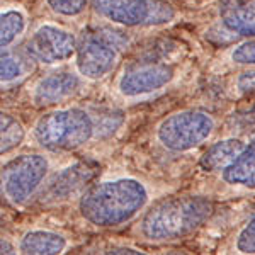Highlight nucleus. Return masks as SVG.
<instances>
[{"instance_id": "f257e3e1", "label": "nucleus", "mask_w": 255, "mask_h": 255, "mask_svg": "<svg viewBox=\"0 0 255 255\" xmlns=\"http://www.w3.org/2000/svg\"><path fill=\"white\" fill-rule=\"evenodd\" d=\"M150 201L145 184L133 177L102 180L80 194L79 211L87 223L99 228H118L133 221Z\"/></svg>"}, {"instance_id": "f03ea898", "label": "nucleus", "mask_w": 255, "mask_h": 255, "mask_svg": "<svg viewBox=\"0 0 255 255\" xmlns=\"http://www.w3.org/2000/svg\"><path fill=\"white\" fill-rule=\"evenodd\" d=\"M215 211L204 196H175L151 206L143 215L138 233L148 242L182 240L199 230Z\"/></svg>"}, {"instance_id": "7ed1b4c3", "label": "nucleus", "mask_w": 255, "mask_h": 255, "mask_svg": "<svg viewBox=\"0 0 255 255\" xmlns=\"http://www.w3.org/2000/svg\"><path fill=\"white\" fill-rule=\"evenodd\" d=\"M34 141L46 151L68 153L96 136V123L82 108H58L43 114L32 128Z\"/></svg>"}, {"instance_id": "20e7f679", "label": "nucleus", "mask_w": 255, "mask_h": 255, "mask_svg": "<svg viewBox=\"0 0 255 255\" xmlns=\"http://www.w3.org/2000/svg\"><path fill=\"white\" fill-rule=\"evenodd\" d=\"M126 41L121 32L111 29H89L77 39L75 67L85 80H102L113 73Z\"/></svg>"}, {"instance_id": "39448f33", "label": "nucleus", "mask_w": 255, "mask_h": 255, "mask_svg": "<svg viewBox=\"0 0 255 255\" xmlns=\"http://www.w3.org/2000/svg\"><path fill=\"white\" fill-rule=\"evenodd\" d=\"M94 12L123 27H160L174 22L177 10L165 0H90Z\"/></svg>"}, {"instance_id": "423d86ee", "label": "nucleus", "mask_w": 255, "mask_h": 255, "mask_svg": "<svg viewBox=\"0 0 255 255\" xmlns=\"http://www.w3.org/2000/svg\"><path fill=\"white\" fill-rule=\"evenodd\" d=\"M216 129L211 114L199 109H182L162 119L157 126V139L165 150L186 153L206 143Z\"/></svg>"}, {"instance_id": "0eeeda50", "label": "nucleus", "mask_w": 255, "mask_h": 255, "mask_svg": "<svg viewBox=\"0 0 255 255\" xmlns=\"http://www.w3.org/2000/svg\"><path fill=\"white\" fill-rule=\"evenodd\" d=\"M49 172V160L41 153H22L10 158L0 172V187L15 206L27 203L39 191Z\"/></svg>"}, {"instance_id": "6e6552de", "label": "nucleus", "mask_w": 255, "mask_h": 255, "mask_svg": "<svg viewBox=\"0 0 255 255\" xmlns=\"http://www.w3.org/2000/svg\"><path fill=\"white\" fill-rule=\"evenodd\" d=\"M77 48V36L58 24H41L26 43V53L36 63L55 67L72 60Z\"/></svg>"}, {"instance_id": "1a4fd4ad", "label": "nucleus", "mask_w": 255, "mask_h": 255, "mask_svg": "<svg viewBox=\"0 0 255 255\" xmlns=\"http://www.w3.org/2000/svg\"><path fill=\"white\" fill-rule=\"evenodd\" d=\"M175 79V68L162 61H138L123 70L118 92L125 99H138L165 89Z\"/></svg>"}, {"instance_id": "9d476101", "label": "nucleus", "mask_w": 255, "mask_h": 255, "mask_svg": "<svg viewBox=\"0 0 255 255\" xmlns=\"http://www.w3.org/2000/svg\"><path fill=\"white\" fill-rule=\"evenodd\" d=\"M94 174L96 168L87 162H79L63 168L44 186L41 192V203L60 204L73 199L75 196L80 197L87 184L94 179Z\"/></svg>"}, {"instance_id": "9b49d317", "label": "nucleus", "mask_w": 255, "mask_h": 255, "mask_svg": "<svg viewBox=\"0 0 255 255\" xmlns=\"http://www.w3.org/2000/svg\"><path fill=\"white\" fill-rule=\"evenodd\" d=\"M82 89V77L75 72L49 73L32 85L31 99L39 108H51L63 104L75 97Z\"/></svg>"}, {"instance_id": "f8f14e48", "label": "nucleus", "mask_w": 255, "mask_h": 255, "mask_svg": "<svg viewBox=\"0 0 255 255\" xmlns=\"http://www.w3.org/2000/svg\"><path fill=\"white\" fill-rule=\"evenodd\" d=\"M220 22L228 32L240 38H255V0H221Z\"/></svg>"}, {"instance_id": "ddd939ff", "label": "nucleus", "mask_w": 255, "mask_h": 255, "mask_svg": "<svg viewBox=\"0 0 255 255\" xmlns=\"http://www.w3.org/2000/svg\"><path fill=\"white\" fill-rule=\"evenodd\" d=\"M220 172L221 180L228 186L255 191V136Z\"/></svg>"}, {"instance_id": "4468645a", "label": "nucleus", "mask_w": 255, "mask_h": 255, "mask_svg": "<svg viewBox=\"0 0 255 255\" xmlns=\"http://www.w3.org/2000/svg\"><path fill=\"white\" fill-rule=\"evenodd\" d=\"M67 247L68 242L61 233L51 232V230H31L20 238L19 252L31 255H53L63 254Z\"/></svg>"}, {"instance_id": "2eb2a0df", "label": "nucleus", "mask_w": 255, "mask_h": 255, "mask_svg": "<svg viewBox=\"0 0 255 255\" xmlns=\"http://www.w3.org/2000/svg\"><path fill=\"white\" fill-rule=\"evenodd\" d=\"M32 70V60L26 51L14 48L0 49V84L10 85L24 80Z\"/></svg>"}, {"instance_id": "dca6fc26", "label": "nucleus", "mask_w": 255, "mask_h": 255, "mask_svg": "<svg viewBox=\"0 0 255 255\" xmlns=\"http://www.w3.org/2000/svg\"><path fill=\"white\" fill-rule=\"evenodd\" d=\"M245 143L240 138H225L213 143L199 158V168L204 172H220L228 165Z\"/></svg>"}, {"instance_id": "f3484780", "label": "nucleus", "mask_w": 255, "mask_h": 255, "mask_svg": "<svg viewBox=\"0 0 255 255\" xmlns=\"http://www.w3.org/2000/svg\"><path fill=\"white\" fill-rule=\"evenodd\" d=\"M26 139V128L20 119L0 109V157L14 153Z\"/></svg>"}, {"instance_id": "a211bd4d", "label": "nucleus", "mask_w": 255, "mask_h": 255, "mask_svg": "<svg viewBox=\"0 0 255 255\" xmlns=\"http://www.w3.org/2000/svg\"><path fill=\"white\" fill-rule=\"evenodd\" d=\"M27 29V17L20 9L0 10V49L9 48Z\"/></svg>"}, {"instance_id": "6ab92c4d", "label": "nucleus", "mask_w": 255, "mask_h": 255, "mask_svg": "<svg viewBox=\"0 0 255 255\" xmlns=\"http://www.w3.org/2000/svg\"><path fill=\"white\" fill-rule=\"evenodd\" d=\"M46 5L61 17H79L87 9L89 0H46Z\"/></svg>"}, {"instance_id": "aec40b11", "label": "nucleus", "mask_w": 255, "mask_h": 255, "mask_svg": "<svg viewBox=\"0 0 255 255\" xmlns=\"http://www.w3.org/2000/svg\"><path fill=\"white\" fill-rule=\"evenodd\" d=\"M230 125L235 131L242 134H254L255 136V104L249 106L247 109L238 111L230 119Z\"/></svg>"}, {"instance_id": "412c9836", "label": "nucleus", "mask_w": 255, "mask_h": 255, "mask_svg": "<svg viewBox=\"0 0 255 255\" xmlns=\"http://www.w3.org/2000/svg\"><path fill=\"white\" fill-rule=\"evenodd\" d=\"M235 249L238 254H255V215L238 232Z\"/></svg>"}, {"instance_id": "4be33fe9", "label": "nucleus", "mask_w": 255, "mask_h": 255, "mask_svg": "<svg viewBox=\"0 0 255 255\" xmlns=\"http://www.w3.org/2000/svg\"><path fill=\"white\" fill-rule=\"evenodd\" d=\"M230 58L235 65L255 67V38H249L244 43L237 44L230 53Z\"/></svg>"}, {"instance_id": "5701e85b", "label": "nucleus", "mask_w": 255, "mask_h": 255, "mask_svg": "<svg viewBox=\"0 0 255 255\" xmlns=\"http://www.w3.org/2000/svg\"><path fill=\"white\" fill-rule=\"evenodd\" d=\"M94 123H96V133L99 131V133H104V134H113L114 131L123 125V118H121V114L108 113L99 118V123L97 121H94Z\"/></svg>"}, {"instance_id": "b1692460", "label": "nucleus", "mask_w": 255, "mask_h": 255, "mask_svg": "<svg viewBox=\"0 0 255 255\" xmlns=\"http://www.w3.org/2000/svg\"><path fill=\"white\" fill-rule=\"evenodd\" d=\"M237 89L242 94H255V68L240 73L237 79Z\"/></svg>"}]
</instances>
